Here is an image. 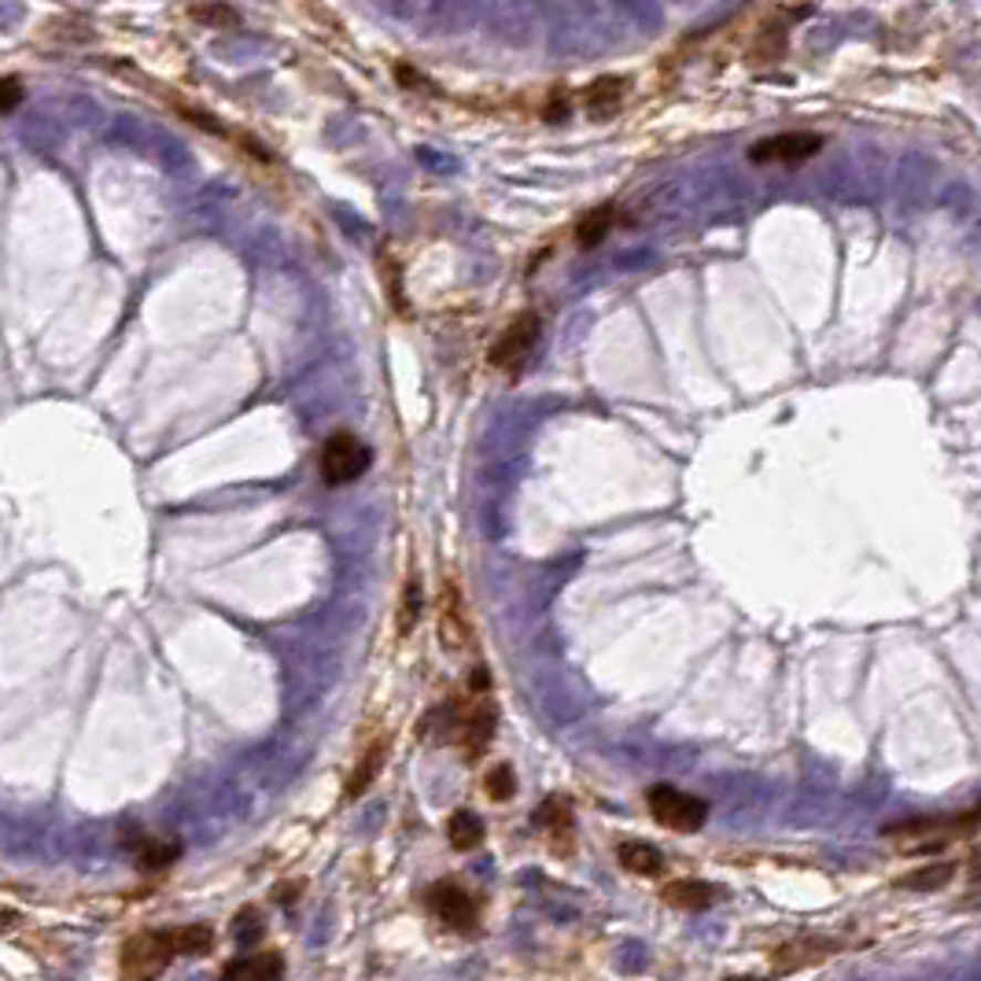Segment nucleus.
<instances>
[{
  "label": "nucleus",
  "instance_id": "f257e3e1",
  "mask_svg": "<svg viewBox=\"0 0 981 981\" xmlns=\"http://www.w3.org/2000/svg\"><path fill=\"white\" fill-rule=\"evenodd\" d=\"M215 948V930L203 922L178 926V930H140L123 945V978L156 981L178 956H207Z\"/></svg>",
  "mask_w": 981,
  "mask_h": 981
},
{
  "label": "nucleus",
  "instance_id": "f03ea898",
  "mask_svg": "<svg viewBox=\"0 0 981 981\" xmlns=\"http://www.w3.org/2000/svg\"><path fill=\"white\" fill-rule=\"evenodd\" d=\"M978 826H981V808H970L959 815H930V820L893 823V826H886V837L889 842H897L904 853H937V848L974 834Z\"/></svg>",
  "mask_w": 981,
  "mask_h": 981
},
{
  "label": "nucleus",
  "instance_id": "7ed1b4c3",
  "mask_svg": "<svg viewBox=\"0 0 981 981\" xmlns=\"http://www.w3.org/2000/svg\"><path fill=\"white\" fill-rule=\"evenodd\" d=\"M369 466H373V450L362 443L355 432H333L322 443V458H317V469H322V480L328 488L355 483L358 477H366Z\"/></svg>",
  "mask_w": 981,
  "mask_h": 981
},
{
  "label": "nucleus",
  "instance_id": "20e7f679",
  "mask_svg": "<svg viewBox=\"0 0 981 981\" xmlns=\"http://www.w3.org/2000/svg\"><path fill=\"white\" fill-rule=\"evenodd\" d=\"M539 336H543V322H539V314H532V311L516 314L513 322L502 328V336L491 344V366L502 369L505 377H521L524 366L535 355Z\"/></svg>",
  "mask_w": 981,
  "mask_h": 981
},
{
  "label": "nucleus",
  "instance_id": "39448f33",
  "mask_svg": "<svg viewBox=\"0 0 981 981\" xmlns=\"http://www.w3.org/2000/svg\"><path fill=\"white\" fill-rule=\"evenodd\" d=\"M646 801H649L654 820L660 826H668V831H679V834L701 831L705 820H709V804H705L701 797H690V793H682V790H671V786H654Z\"/></svg>",
  "mask_w": 981,
  "mask_h": 981
},
{
  "label": "nucleus",
  "instance_id": "423d86ee",
  "mask_svg": "<svg viewBox=\"0 0 981 981\" xmlns=\"http://www.w3.org/2000/svg\"><path fill=\"white\" fill-rule=\"evenodd\" d=\"M425 904L428 911L455 933H472L480 926V904L469 889H461L458 881H436V886H428Z\"/></svg>",
  "mask_w": 981,
  "mask_h": 981
},
{
  "label": "nucleus",
  "instance_id": "0eeeda50",
  "mask_svg": "<svg viewBox=\"0 0 981 981\" xmlns=\"http://www.w3.org/2000/svg\"><path fill=\"white\" fill-rule=\"evenodd\" d=\"M823 148L820 134H775L764 137L749 148V159L760 163V167H793V163L812 159L815 152Z\"/></svg>",
  "mask_w": 981,
  "mask_h": 981
},
{
  "label": "nucleus",
  "instance_id": "6e6552de",
  "mask_svg": "<svg viewBox=\"0 0 981 981\" xmlns=\"http://www.w3.org/2000/svg\"><path fill=\"white\" fill-rule=\"evenodd\" d=\"M494 734V709L491 705H472L455 716V742L461 745L466 760H477L488 749Z\"/></svg>",
  "mask_w": 981,
  "mask_h": 981
},
{
  "label": "nucleus",
  "instance_id": "1a4fd4ad",
  "mask_svg": "<svg viewBox=\"0 0 981 981\" xmlns=\"http://www.w3.org/2000/svg\"><path fill=\"white\" fill-rule=\"evenodd\" d=\"M218 981H284V956L278 948H262V952L233 959Z\"/></svg>",
  "mask_w": 981,
  "mask_h": 981
},
{
  "label": "nucleus",
  "instance_id": "9d476101",
  "mask_svg": "<svg viewBox=\"0 0 981 981\" xmlns=\"http://www.w3.org/2000/svg\"><path fill=\"white\" fill-rule=\"evenodd\" d=\"M660 897L679 911H705V908H712V900L720 897V889L709 886V881L687 878V881H671V886H665Z\"/></svg>",
  "mask_w": 981,
  "mask_h": 981
},
{
  "label": "nucleus",
  "instance_id": "9b49d317",
  "mask_svg": "<svg viewBox=\"0 0 981 981\" xmlns=\"http://www.w3.org/2000/svg\"><path fill=\"white\" fill-rule=\"evenodd\" d=\"M384 760H388V738H377L366 753H362V760L355 768H351V779H347V797H358V793H366L373 786V779L380 775Z\"/></svg>",
  "mask_w": 981,
  "mask_h": 981
},
{
  "label": "nucleus",
  "instance_id": "f8f14e48",
  "mask_svg": "<svg viewBox=\"0 0 981 981\" xmlns=\"http://www.w3.org/2000/svg\"><path fill=\"white\" fill-rule=\"evenodd\" d=\"M831 952H837L834 941H793V945H782L779 952L771 956V967H775V970H797V967L815 963V959H826Z\"/></svg>",
  "mask_w": 981,
  "mask_h": 981
},
{
  "label": "nucleus",
  "instance_id": "ddd939ff",
  "mask_svg": "<svg viewBox=\"0 0 981 981\" xmlns=\"http://www.w3.org/2000/svg\"><path fill=\"white\" fill-rule=\"evenodd\" d=\"M583 104H587L591 118H613L616 112H620L624 104V82L620 79H598L587 85V93H583Z\"/></svg>",
  "mask_w": 981,
  "mask_h": 981
},
{
  "label": "nucleus",
  "instance_id": "4468645a",
  "mask_svg": "<svg viewBox=\"0 0 981 981\" xmlns=\"http://www.w3.org/2000/svg\"><path fill=\"white\" fill-rule=\"evenodd\" d=\"M439 635H443V643L450 649L466 646L469 643V620L466 613H461V598H458V587H447L443 594V616H439Z\"/></svg>",
  "mask_w": 981,
  "mask_h": 981
},
{
  "label": "nucleus",
  "instance_id": "2eb2a0df",
  "mask_svg": "<svg viewBox=\"0 0 981 981\" xmlns=\"http://www.w3.org/2000/svg\"><path fill=\"white\" fill-rule=\"evenodd\" d=\"M620 864L632 870V875L654 878V875H660V867H665V856H660L657 848L646 845V842H624L620 845Z\"/></svg>",
  "mask_w": 981,
  "mask_h": 981
},
{
  "label": "nucleus",
  "instance_id": "dca6fc26",
  "mask_svg": "<svg viewBox=\"0 0 981 981\" xmlns=\"http://www.w3.org/2000/svg\"><path fill=\"white\" fill-rule=\"evenodd\" d=\"M447 837H450V845L458 848V853H472V848H477L480 842H483V823H480V815H472V812H455L450 815V823H447Z\"/></svg>",
  "mask_w": 981,
  "mask_h": 981
},
{
  "label": "nucleus",
  "instance_id": "f3484780",
  "mask_svg": "<svg viewBox=\"0 0 981 981\" xmlns=\"http://www.w3.org/2000/svg\"><path fill=\"white\" fill-rule=\"evenodd\" d=\"M952 875H956V867H952V864H922V867L908 870V875H900V878H897V886H900V889L933 893V889H941L945 881H952Z\"/></svg>",
  "mask_w": 981,
  "mask_h": 981
},
{
  "label": "nucleus",
  "instance_id": "a211bd4d",
  "mask_svg": "<svg viewBox=\"0 0 981 981\" xmlns=\"http://www.w3.org/2000/svg\"><path fill=\"white\" fill-rule=\"evenodd\" d=\"M137 867H167L178 859V842H159V837H137Z\"/></svg>",
  "mask_w": 981,
  "mask_h": 981
},
{
  "label": "nucleus",
  "instance_id": "6ab92c4d",
  "mask_svg": "<svg viewBox=\"0 0 981 981\" xmlns=\"http://www.w3.org/2000/svg\"><path fill=\"white\" fill-rule=\"evenodd\" d=\"M613 218H616L613 207H602V211H591L587 218H583V222L576 226V240H580V248H594V244H602V240L609 237V229H613Z\"/></svg>",
  "mask_w": 981,
  "mask_h": 981
},
{
  "label": "nucleus",
  "instance_id": "aec40b11",
  "mask_svg": "<svg viewBox=\"0 0 981 981\" xmlns=\"http://www.w3.org/2000/svg\"><path fill=\"white\" fill-rule=\"evenodd\" d=\"M535 823L543 826V831L550 834H568L572 831V804L565 797H550L543 808L535 812Z\"/></svg>",
  "mask_w": 981,
  "mask_h": 981
},
{
  "label": "nucleus",
  "instance_id": "412c9836",
  "mask_svg": "<svg viewBox=\"0 0 981 981\" xmlns=\"http://www.w3.org/2000/svg\"><path fill=\"white\" fill-rule=\"evenodd\" d=\"M483 790H488L491 801H510L516 793V779H513V768L510 764H499L491 768L488 775H483Z\"/></svg>",
  "mask_w": 981,
  "mask_h": 981
},
{
  "label": "nucleus",
  "instance_id": "4be33fe9",
  "mask_svg": "<svg viewBox=\"0 0 981 981\" xmlns=\"http://www.w3.org/2000/svg\"><path fill=\"white\" fill-rule=\"evenodd\" d=\"M417 613H421V583L410 580V583H406V594H403V609H399V632L403 635L414 632Z\"/></svg>",
  "mask_w": 981,
  "mask_h": 981
},
{
  "label": "nucleus",
  "instance_id": "5701e85b",
  "mask_svg": "<svg viewBox=\"0 0 981 981\" xmlns=\"http://www.w3.org/2000/svg\"><path fill=\"white\" fill-rule=\"evenodd\" d=\"M19 104H23V82L0 79V115H12Z\"/></svg>",
  "mask_w": 981,
  "mask_h": 981
},
{
  "label": "nucleus",
  "instance_id": "b1692460",
  "mask_svg": "<svg viewBox=\"0 0 981 981\" xmlns=\"http://www.w3.org/2000/svg\"><path fill=\"white\" fill-rule=\"evenodd\" d=\"M727 981H764V978H745V974H738V978H727Z\"/></svg>",
  "mask_w": 981,
  "mask_h": 981
}]
</instances>
